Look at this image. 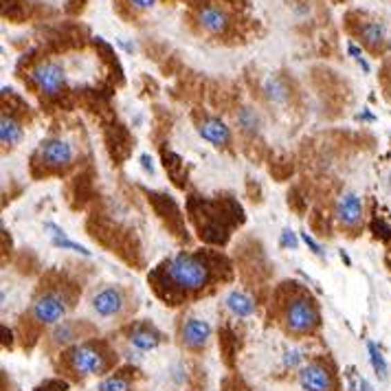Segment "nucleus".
Returning <instances> with one entry per match:
<instances>
[{
  "mask_svg": "<svg viewBox=\"0 0 391 391\" xmlns=\"http://www.w3.org/2000/svg\"><path fill=\"white\" fill-rule=\"evenodd\" d=\"M389 185H391V178H389Z\"/></svg>",
  "mask_w": 391,
  "mask_h": 391,
  "instance_id": "obj_32",
  "label": "nucleus"
},
{
  "mask_svg": "<svg viewBox=\"0 0 391 391\" xmlns=\"http://www.w3.org/2000/svg\"><path fill=\"white\" fill-rule=\"evenodd\" d=\"M198 134L216 148H227L231 143V128L218 116H205L198 123Z\"/></svg>",
  "mask_w": 391,
  "mask_h": 391,
  "instance_id": "obj_11",
  "label": "nucleus"
},
{
  "mask_svg": "<svg viewBox=\"0 0 391 391\" xmlns=\"http://www.w3.org/2000/svg\"><path fill=\"white\" fill-rule=\"evenodd\" d=\"M128 343L137 351H152L163 343V334L152 325H134L128 332Z\"/></svg>",
  "mask_w": 391,
  "mask_h": 391,
  "instance_id": "obj_12",
  "label": "nucleus"
},
{
  "mask_svg": "<svg viewBox=\"0 0 391 391\" xmlns=\"http://www.w3.org/2000/svg\"><path fill=\"white\" fill-rule=\"evenodd\" d=\"M24 134L22 130V123L16 119L14 114H7L3 112V116H0V143H3V148H14L20 143Z\"/></svg>",
  "mask_w": 391,
  "mask_h": 391,
  "instance_id": "obj_15",
  "label": "nucleus"
},
{
  "mask_svg": "<svg viewBox=\"0 0 391 391\" xmlns=\"http://www.w3.org/2000/svg\"><path fill=\"white\" fill-rule=\"evenodd\" d=\"M51 338H53V343H58V345L73 343L75 338H77V325L73 321H60L58 325H53Z\"/></svg>",
  "mask_w": 391,
  "mask_h": 391,
  "instance_id": "obj_20",
  "label": "nucleus"
},
{
  "mask_svg": "<svg viewBox=\"0 0 391 391\" xmlns=\"http://www.w3.org/2000/svg\"><path fill=\"white\" fill-rule=\"evenodd\" d=\"M302 391H334V374L323 363H308L299 370Z\"/></svg>",
  "mask_w": 391,
  "mask_h": 391,
  "instance_id": "obj_9",
  "label": "nucleus"
},
{
  "mask_svg": "<svg viewBox=\"0 0 391 391\" xmlns=\"http://www.w3.org/2000/svg\"><path fill=\"white\" fill-rule=\"evenodd\" d=\"M262 93L272 103H286V101H288V97H290L288 86H286V82L281 80V77H277V75L266 77L264 84H262Z\"/></svg>",
  "mask_w": 391,
  "mask_h": 391,
  "instance_id": "obj_16",
  "label": "nucleus"
},
{
  "mask_svg": "<svg viewBox=\"0 0 391 391\" xmlns=\"http://www.w3.org/2000/svg\"><path fill=\"white\" fill-rule=\"evenodd\" d=\"M385 35H387V31H385V24L383 22L370 20V22H365L363 27H360V40L367 44V46H372V49L381 46L385 42Z\"/></svg>",
  "mask_w": 391,
  "mask_h": 391,
  "instance_id": "obj_17",
  "label": "nucleus"
},
{
  "mask_svg": "<svg viewBox=\"0 0 391 391\" xmlns=\"http://www.w3.org/2000/svg\"><path fill=\"white\" fill-rule=\"evenodd\" d=\"M31 82L37 86L42 95L58 97L67 86V73L58 62H40L31 69Z\"/></svg>",
  "mask_w": 391,
  "mask_h": 391,
  "instance_id": "obj_5",
  "label": "nucleus"
},
{
  "mask_svg": "<svg viewBox=\"0 0 391 391\" xmlns=\"http://www.w3.org/2000/svg\"><path fill=\"white\" fill-rule=\"evenodd\" d=\"M141 161H143V167H146V169H148V172L152 174V172H154V165H152V159H148V154H143V156H141Z\"/></svg>",
  "mask_w": 391,
  "mask_h": 391,
  "instance_id": "obj_29",
  "label": "nucleus"
},
{
  "mask_svg": "<svg viewBox=\"0 0 391 391\" xmlns=\"http://www.w3.org/2000/svg\"><path fill=\"white\" fill-rule=\"evenodd\" d=\"M211 334H214V330H211L209 321L198 319V317L182 319L180 330H178L180 343L185 345L187 349H191V351H200V349H205L207 345H209Z\"/></svg>",
  "mask_w": 391,
  "mask_h": 391,
  "instance_id": "obj_6",
  "label": "nucleus"
},
{
  "mask_svg": "<svg viewBox=\"0 0 391 391\" xmlns=\"http://www.w3.org/2000/svg\"><path fill=\"white\" fill-rule=\"evenodd\" d=\"M198 22H200V27L207 31V33H225L227 27H229V18L227 14L220 7H205L200 9V14H198Z\"/></svg>",
  "mask_w": 391,
  "mask_h": 391,
  "instance_id": "obj_13",
  "label": "nucleus"
},
{
  "mask_svg": "<svg viewBox=\"0 0 391 391\" xmlns=\"http://www.w3.org/2000/svg\"><path fill=\"white\" fill-rule=\"evenodd\" d=\"M37 156H40V163L46 167H67L75 159V148L71 141L53 137L40 143Z\"/></svg>",
  "mask_w": 391,
  "mask_h": 391,
  "instance_id": "obj_8",
  "label": "nucleus"
},
{
  "mask_svg": "<svg viewBox=\"0 0 391 391\" xmlns=\"http://www.w3.org/2000/svg\"><path fill=\"white\" fill-rule=\"evenodd\" d=\"M42 229H44V233H46V236H49L51 240H55V238H64V236H67V231H64L62 227H58L55 223H51V220H46Z\"/></svg>",
  "mask_w": 391,
  "mask_h": 391,
  "instance_id": "obj_26",
  "label": "nucleus"
},
{
  "mask_svg": "<svg viewBox=\"0 0 391 391\" xmlns=\"http://www.w3.org/2000/svg\"><path fill=\"white\" fill-rule=\"evenodd\" d=\"M90 308H93L95 315H99L103 319L119 317L125 308V297H123L121 288L108 286V288H101L93 295V299H90Z\"/></svg>",
  "mask_w": 391,
  "mask_h": 391,
  "instance_id": "obj_10",
  "label": "nucleus"
},
{
  "mask_svg": "<svg viewBox=\"0 0 391 391\" xmlns=\"http://www.w3.org/2000/svg\"><path fill=\"white\" fill-rule=\"evenodd\" d=\"M236 121L242 128V132H246V134H257L259 128H262V116H259V112L255 108H249V106L238 110Z\"/></svg>",
  "mask_w": 391,
  "mask_h": 391,
  "instance_id": "obj_18",
  "label": "nucleus"
},
{
  "mask_svg": "<svg viewBox=\"0 0 391 391\" xmlns=\"http://www.w3.org/2000/svg\"><path fill=\"white\" fill-rule=\"evenodd\" d=\"M334 216H336V223L343 229H349V231L358 229L363 223V198L356 191H349V189L343 191L336 198Z\"/></svg>",
  "mask_w": 391,
  "mask_h": 391,
  "instance_id": "obj_7",
  "label": "nucleus"
},
{
  "mask_svg": "<svg viewBox=\"0 0 391 391\" xmlns=\"http://www.w3.org/2000/svg\"><path fill=\"white\" fill-rule=\"evenodd\" d=\"M163 275L172 288L182 293H196L209 286L211 268L198 255L178 253L172 259H167V264L163 266Z\"/></svg>",
  "mask_w": 391,
  "mask_h": 391,
  "instance_id": "obj_1",
  "label": "nucleus"
},
{
  "mask_svg": "<svg viewBox=\"0 0 391 391\" xmlns=\"http://www.w3.org/2000/svg\"><path fill=\"white\" fill-rule=\"evenodd\" d=\"M356 64H358V67L365 71V73H372V67H370V62L367 60H365V58H360V60H356Z\"/></svg>",
  "mask_w": 391,
  "mask_h": 391,
  "instance_id": "obj_30",
  "label": "nucleus"
},
{
  "mask_svg": "<svg viewBox=\"0 0 391 391\" xmlns=\"http://www.w3.org/2000/svg\"><path fill=\"white\" fill-rule=\"evenodd\" d=\"M67 360L77 376H101L110 367L108 354L103 351L101 345L93 341L73 343L71 349L67 351Z\"/></svg>",
  "mask_w": 391,
  "mask_h": 391,
  "instance_id": "obj_2",
  "label": "nucleus"
},
{
  "mask_svg": "<svg viewBox=\"0 0 391 391\" xmlns=\"http://www.w3.org/2000/svg\"><path fill=\"white\" fill-rule=\"evenodd\" d=\"M319 321H321L319 308L306 295L290 297L288 304H286V308H284L286 330L293 332V334H310L319 325Z\"/></svg>",
  "mask_w": 391,
  "mask_h": 391,
  "instance_id": "obj_3",
  "label": "nucleus"
},
{
  "mask_svg": "<svg viewBox=\"0 0 391 391\" xmlns=\"http://www.w3.org/2000/svg\"><path fill=\"white\" fill-rule=\"evenodd\" d=\"M356 119H365V121H374V114H370V112H363V114H358Z\"/></svg>",
  "mask_w": 391,
  "mask_h": 391,
  "instance_id": "obj_31",
  "label": "nucleus"
},
{
  "mask_svg": "<svg viewBox=\"0 0 391 391\" xmlns=\"http://www.w3.org/2000/svg\"><path fill=\"white\" fill-rule=\"evenodd\" d=\"M99 391H130V381L125 376H108L99 383Z\"/></svg>",
  "mask_w": 391,
  "mask_h": 391,
  "instance_id": "obj_23",
  "label": "nucleus"
},
{
  "mask_svg": "<svg viewBox=\"0 0 391 391\" xmlns=\"http://www.w3.org/2000/svg\"><path fill=\"white\" fill-rule=\"evenodd\" d=\"M299 238H302V242H304V244L308 246V249H310L312 253H315L317 257H323V255H325V253H323V246H321V244H319V242H317L315 238H312L308 231L299 233Z\"/></svg>",
  "mask_w": 391,
  "mask_h": 391,
  "instance_id": "obj_25",
  "label": "nucleus"
},
{
  "mask_svg": "<svg viewBox=\"0 0 391 391\" xmlns=\"http://www.w3.org/2000/svg\"><path fill=\"white\" fill-rule=\"evenodd\" d=\"M51 244L55 246V249H62V251H73V253H80V255H84V257H90L93 253H90L84 244H80V242H75V240H71L69 236H64V238H55V240H51Z\"/></svg>",
  "mask_w": 391,
  "mask_h": 391,
  "instance_id": "obj_21",
  "label": "nucleus"
},
{
  "mask_svg": "<svg viewBox=\"0 0 391 391\" xmlns=\"http://www.w3.org/2000/svg\"><path fill=\"white\" fill-rule=\"evenodd\" d=\"M367 354H370V363H372L374 374L381 378V381H387V376H389V365H387V358L383 356L381 347H378L374 341H367Z\"/></svg>",
  "mask_w": 391,
  "mask_h": 391,
  "instance_id": "obj_19",
  "label": "nucleus"
},
{
  "mask_svg": "<svg viewBox=\"0 0 391 391\" xmlns=\"http://www.w3.org/2000/svg\"><path fill=\"white\" fill-rule=\"evenodd\" d=\"M130 5H132L134 9H141V11H146V9H152L159 0H128Z\"/></svg>",
  "mask_w": 391,
  "mask_h": 391,
  "instance_id": "obj_27",
  "label": "nucleus"
},
{
  "mask_svg": "<svg viewBox=\"0 0 391 391\" xmlns=\"http://www.w3.org/2000/svg\"><path fill=\"white\" fill-rule=\"evenodd\" d=\"M347 53H349V58H354V60H360V58H363L360 46L354 44V42H349V44H347Z\"/></svg>",
  "mask_w": 391,
  "mask_h": 391,
  "instance_id": "obj_28",
  "label": "nucleus"
},
{
  "mask_svg": "<svg viewBox=\"0 0 391 391\" xmlns=\"http://www.w3.org/2000/svg\"><path fill=\"white\" fill-rule=\"evenodd\" d=\"M225 306H227V310L231 312V315L238 317V319H246V317H251L255 312L253 297L246 295L244 290H231L225 297Z\"/></svg>",
  "mask_w": 391,
  "mask_h": 391,
  "instance_id": "obj_14",
  "label": "nucleus"
},
{
  "mask_svg": "<svg viewBox=\"0 0 391 391\" xmlns=\"http://www.w3.org/2000/svg\"><path fill=\"white\" fill-rule=\"evenodd\" d=\"M299 242H302V238H299L293 229H284V231H281V236H279V244H281V249L297 251V249H299Z\"/></svg>",
  "mask_w": 391,
  "mask_h": 391,
  "instance_id": "obj_24",
  "label": "nucleus"
},
{
  "mask_svg": "<svg viewBox=\"0 0 391 391\" xmlns=\"http://www.w3.org/2000/svg\"><path fill=\"white\" fill-rule=\"evenodd\" d=\"M304 354H306V351H304L302 347H290V349L281 356L284 367H286V370H297V367L302 370L304 365H306V363H304V360H306Z\"/></svg>",
  "mask_w": 391,
  "mask_h": 391,
  "instance_id": "obj_22",
  "label": "nucleus"
},
{
  "mask_svg": "<svg viewBox=\"0 0 391 391\" xmlns=\"http://www.w3.org/2000/svg\"><path fill=\"white\" fill-rule=\"evenodd\" d=\"M69 310H71L69 297L62 290L51 288V290H44L33 299L31 317L40 325H58L60 321L67 319Z\"/></svg>",
  "mask_w": 391,
  "mask_h": 391,
  "instance_id": "obj_4",
  "label": "nucleus"
}]
</instances>
